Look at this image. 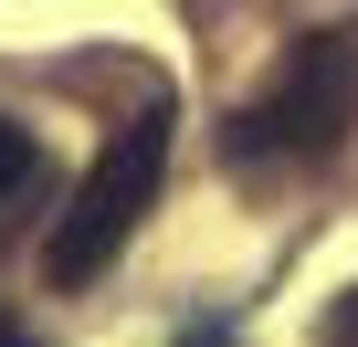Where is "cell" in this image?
<instances>
[{"mask_svg": "<svg viewBox=\"0 0 358 347\" xmlns=\"http://www.w3.org/2000/svg\"><path fill=\"white\" fill-rule=\"evenodd\" d=\"M348 126H358V22L306 32V43L274 64V84L222 126V147H232L243 168H285V158H337Z\"/></svg>", "mask_w": 358, "mask_h": 347, "instance_id": "obj_1", "label": "cell"}, {"mask_svg": "<svg viewBox=\"0 0 358 347\" xmlns=\"http://www.w3.org/2000/svg\"><path fill=\"white\" fill-rule=\"evenodd\" d=\"M158 168H169V105H137V116L95 147V168H85L74 211H64V221H53V242H43V274H53V284H95V274L127 253L137 211L158 200Z\"/></svg>", "mask_w": 358, "mask_h": 347, "instance_id": "obj_2", "label": "cell"}, {"mask_svg": "<svg viewBox=\"0 0 358 347\" xmlns=\"http://www.w3.org/2000/svg\"><path fill=\"white\" fill-rule=\"evenodd\" d=\"M32 168H43V147H32V126H11V116H0V190H22Z\"/></svg>", "mask_w": 358, "mask_h": 347, "instance_id": "obj_3", "label": "cell"}, {"mask_svg": "<svg viewBox=\"0 0 358 347\" xmlns=\"http://www.w3.org/2000/svg\"><path fill=\"white\" fill-rule=\"evenodd\" d=\"M316 347H358V284L327 305V326H316Z\"/></svg>", "mask_w": 358, "mask_h": 347, "instance_id": "obj_4", "label": "cell"}, {"mask_svg": "<svg viewBox=\"0 0 358 347\" xmlns=\"http://www.w3.org/2000/svg\"><path fill=\"white\" fill-rule=\"evenodd\" d=\"M179 347H232V326H190V337H179Z\"/></svg>", "mask_w": 358, "mask_h": 347, "instance_id": "obj_5", "label": "cell"}, {"mask_svg": "<svg viewBox=\"0 0 358 347\" xmlns=\"http://www.w3.org/2000/svg\"><path fill=\"white\" fill-rule=\"evenodd\" d=\"M0 347H32V326H11V316H0Z\"/></svg>", "mask_w": 358, "mask_h": 347, "instance_id": "obj_6", "label": "cell"}]
</instances>
